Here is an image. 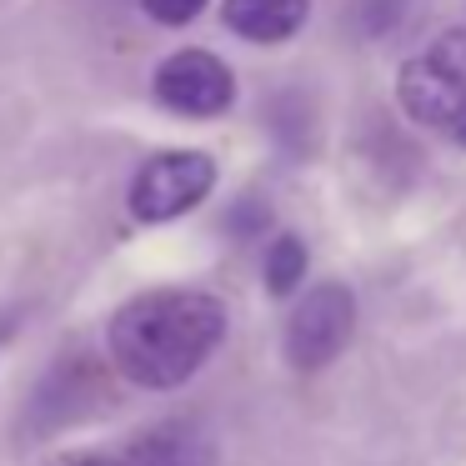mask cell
Wrapping results in <instances>:
<instances>
[{
	"mask_svg": "<svg viewBox=\"0 0 466 466\" xmlns=\"http://www.w3.org/2000/svg\"><path fill=\"white\" fill-rule=\"evenodd\" d=\"M126 461L131 466H216V451L196 426L166 421V426H156V431H146L141 441L131 446Z\"/></svg>",
	"mask_w": 466,
	"mask_h": 466,
	"instance_id": "7",
	"label": "cell"
},
{
	"mask_svg": "<svg viewBox=\"0 0 466 466\" xmlns=\"http://www.w3.org/2000/svg\"><path fill=\"white\" fill-rule=\"evenodd\" d=\"M71 466H131V461H111V456H76Z\"/></svg>",
	"mask_w": 466,
	"mask_h": 466,
	"instance_id": "11",
	"label": "cell"
},
{
	"mask_svg": "<svg viewBox=\"0 0 466 466\" xmlns=\"http://www.w3.org/2000/svg\"><path fill=\"white\" fill-rule=\"evenodd\" d=\"M141 5H146V15L161 21V25H186L206 11V0H141Z\"/></svg>",
	"mask_w": 466,
	"mask_h": 466,
	"instance_id": "10",
	"label": "cell"
},
{
	"mask_svg": "<svg viewBox=\"0 0 466 466\" xmlns=\"http://www.w3.org/2000/svg\"><path fill=\"white\" fill-rule=\"evenodd\" d=\"M211 186H216V161L206 151L151 156L131 181V211H136V221H146V226L176 221V216L196 211V206L211 196Z\"/></svg>",
	"mask_w": 466,
	"mask_h": 466,
	"instance_id": "4",
	"label": "cell"
},
{
	"mask_svg": "<svg viewBox=\"0 0 466 466\" xmlns=\"http://www.w3.org/2000/svg\"><path fill=\"white\" fill-rule=\"evenodd\" d=\"M311 15V0H226V31L251 46H281Z\"/></svg>",
	"mask_w": 466,
	"mask_h": 466,
	"instance_id": "6",
	"label": "cell"
},
{
	"mask_svg": "<svg viewBox=\"0 0 466 466\" xmlns=\"http://www.w3.org/2000/svg\"><path fill=\"white\" fill-rule=\"evenodd\" d=\"M351 331H356V296L341 281L311 286L286 321V361L296 371H321L346 351Z\"/></svg>",
	"mask_w": 466,
	"mask_h": 466,
	"instance_id": "3",
	"label": "cell"
},
{
	"mask_svg": "<svg viewBox=\"0 0 466 466\" xmlns=\"http://www.w3.org/2000/svg\"><path fill=\"white\" fill-rule=\"evenodd\" d=\"M226 341V306L206 291H146L111 321V361L146 391L191 381Z\"/></svg>",
	"mask_w": 466,
	"mask_h": 466,
	"instance_id": "1",
	"label": "cell"
},
{
	"mask_svg": "<svg viewBox=\"0 0 466 466\" xmlns=\"http://www.w3.org/2000/svg\"><path fill=\"white\" fill-rule=\"evenodd\" d=\"M406 15V0H356V31L361 35H386Z\"/></svg>",
	"mask_w": 466,
	"mask_h": 466,
	"instance_id": "9",
	"label": "cell"
},
{
	"mask_svg": "<svg viewBox=\"0 0 466 466\" xmlns=\"http://www.w3.org/2000/svg\"><path fill=\"white\" fill-rule=\"evenodd\" d=\"M156 101L176 116L211 121V116L231 111L236 76H231V66L211 51H176L156 66Z\"/></svg>",
	"mask_w": 466,
	"mask_h": 466,
	"instance_id": "5",
	"label": "cell"
},
{
	"mask_svg": "<svg viewBox=\"0 0 466 466\" xmlns=\"http://www.w3.org/2000/svg\"><path fill=\"white\" fill-rule=\"evenodd\" d=\"M451 141H456V146H466V111L456 116V126H451Z\"/></svg>",
	"mask_w": 466,
	"mask_h": 466,
	"instance_id": "12",
	"label": "cell"
},
{
	"mask_svg": "<svg viewBox=\"0 0 466 466\" xmlns=\"http://www.w3.org/2000/svg\"><path fill=\"white\" fill-rule=\"evenodd\" d=\"M396 101L411 121L451 131L466 111V31H446L416 51L396 76Z\"/></svg>",
	"mask_w": 466,
	"mask_h": 466,
	"instance_id": "2",
	"label": "cell"
},
{
	"mask_svg": "<svg viewBox=\"0 0 466 466\" xmlns=\"http://www.w3.org/2000/svg\"><path fill=\"white\" fill-rule=\"evenodd\" d=\"M301 281H306V246L296 236H276L266 246V286H271V296H291Z\"/></svg>",
	"mask_w": 466,
	"mask_h": 466,
	"instance_id": "8",
	"label": "cell"
}]
</instances>
